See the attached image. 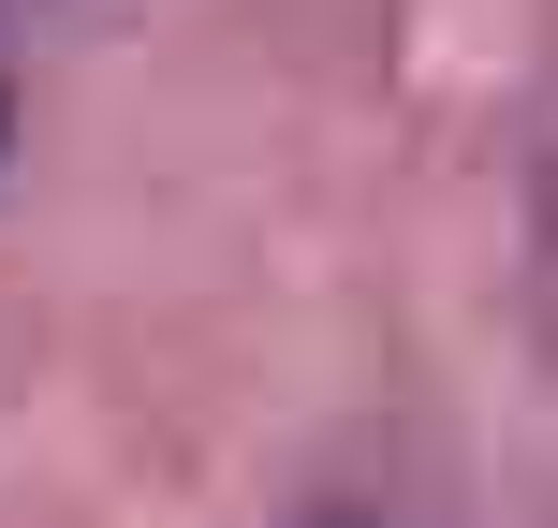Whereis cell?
Listing matches in <instances>:
<instances>
[{
  "mask_svg": "<svg viewBox=\"0 0 558 528\" xmlns=\"http://www.w3.org/2000/svg\"><path fill=\"white\" fill-rule=\"evenodd\" d=\"M0 133H15V103H0Z\"/></svg>",
  "mask_w": 558,
  "mask_h": 528,
  "instance_id": "6da1fadb",
  "label": "cell"
}]
</instances>
